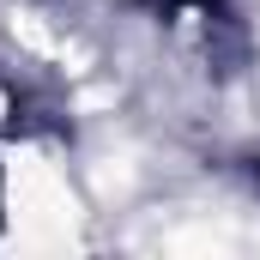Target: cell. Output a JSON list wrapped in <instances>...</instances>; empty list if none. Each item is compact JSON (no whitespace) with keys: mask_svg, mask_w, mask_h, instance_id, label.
<instances>
[{"mask_svg":"<svg viewBox=\"0 0 260 260\" xmlns=\"http://www.w3.org/2000/svg\"><path fill=\"white\" fill-rule=\"evenodd\" d=\"M157 12L182 30H206V37L230 24V0H157Z\"/></svg>","mask_w":260,"mask_h":260,"instance_id":"cell-1","label":"cell"}]
</instances>
